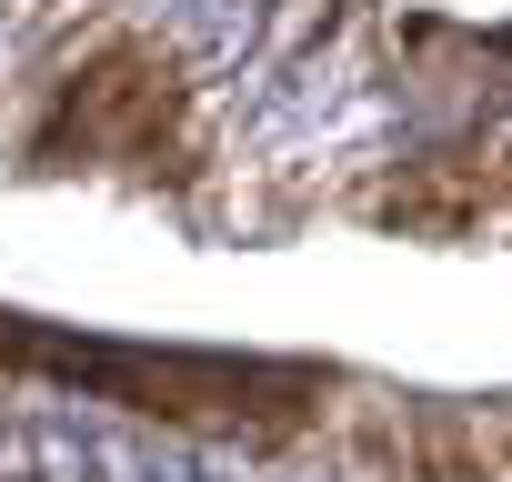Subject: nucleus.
<instances>
[{"label": "nucleus", "instance_id": "nucleus-1", "mask_svg": "<svg viewBox=\"0 0 512 482\" xmlns=\"http://www.w3.org/2000/svg\"><path fill=\"white\" fill-rule=\"evenodd\" d=\"M262 11H272V0H181L171 41H181L191 71H241V51L262 41Z\"/></svg>", "mask_w": 512, "mask_h": 482}, {"label": "nucleus", "instance_id": "nucleus-2", "mask_svg": "<svg viewBox=\"0 0 512 482\" xmlns=\"http://www.w3.org/2000/svg\"><path fill=\"white\" fill-rule=\"evenodd\" d=\"M31 472H41V482H91V432H81L71 402L31 422Z\"/></svg>", "mask_w": 512, "mask_h": 482}, {"label": "nucleus", "instance_id": "nucleus-3", "mask_svg": "<svg viewBox=\"0 0 512 482\" xmlns=\"http://www.w3.org/2000/svg\"><path fill=\"white\" fill-rule=\"evenodd\" d=\"M191 482H262V452L251 442H191Z\"/></svg>", "mask_w": 512, "mask_h": 482}, {"label": "nucleus", "instance_id": "nucleus-4", "mask_svg": "<svg viewBox=\"0 0 512 482\" xmlns=\"http://www.w3.org/2000/svg\"><path fill=\"white\" fill-rule=\"evenodd\" d=\"M121 11H131V21H171V11H181V0H121Z\"/></svg>", "mask_w": 512, "mask_h": 482}, {"label": "nucleus", "instance_id": "nucleus-5", "mask_svg": "<svg viewBox=\"0 0 512 482\" xmlns=\"http://www.w3.org/2000/svg\"><path fill=\"white\" fill-rule=\"evenodd\" d=\"M262 482H332L322 462H292V472H262Z\"/></svg>", "mask_w": 512, "mask_h": 482}]
</instances>
